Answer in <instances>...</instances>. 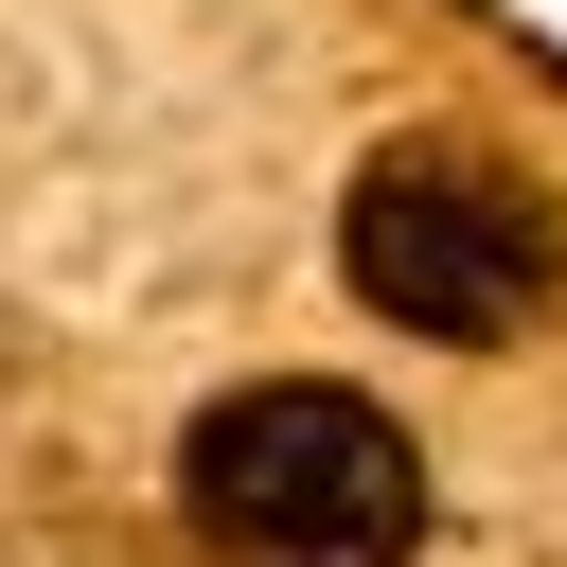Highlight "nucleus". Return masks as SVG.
Listing matches in <instances>:
<instances>
[{
	"mask_svg": "<svg viewBox=\"0 0 567 567\" xmlns=\"http://www.w3.org/2000/svg\"><path fill=\"white\" fill-rule=\"evenodd\" d=\"M177 514L213 567H408L425 549V443L337 372H248L195 408Z\"/></svg>",
	"mask_w": 567,
	"mask_h": 567,
	"instance_id": "nucleus-1",
	"label": "nucleus"
},
{
	"mask_svg": "<svg viewBox=\"0 0 567 567\" xmlns=\"http://www.w3.org/2000/svg\"><path fill=\"white\" fill-rule=\"evenodd\" d=\"M337 266H354L372 319L478 354V337H532V319L567 301V213H549L514 159H478V142H390V159L337 195Z\"/></svg>",
	"mask_w": 567,
	"mask_h": 567,
	"instance_id": "nucleus-2",
	"label": "nucleus"
}]
</instances>
